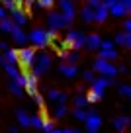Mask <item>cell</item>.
<instances>
[{"label":"cell","instance_id":"6da1fadb","mask_svg":"<svg viewBox=\"0 0 131 133\" xmlns=\"http://www.w3.org/2000/svg\"><path fill=\"white\" fill-rule=\"evenodd\" d=\"M51 63H53V57H51L47 51H41V53L35 55V63H33V66H31V72L39 78L41 75H45L51 69Z\"/></svg>","mask_w":131,"mask_h":133},{"label":"cell","instance_id":"7a4b0ae2","mask_svg":"<svg viewBox=\"0 0 131 133\" xmlns=\"http://www.w3.org/2000/svg\"><path fill=\"white\" fill-rule=\"evenodd\" d=\"M28 41L31 43L33 47L43 49L45 45H49V43H51V37H49V33H47V29L35 28V29H31V31L28 33Z\"/></svg>","mask_w":131,"mask_h":133},{"label":"cell","instance_id":"3957f363","mask_svg":"<svg viewBox=\"0 0 131 133\" xmlns=\"http://www.w3.org/2000/svg\"><path fill=\"white\" fill-rule=\"evenodd\" d=\"M35 55L37 51L33 49V47H22L20 51H18V65L24 66V71H31L33 63H35Z\"/></svg>","mask_w":131,"mask_h":133},{"label":"cell","instance_id":"277c9868","mask_svg":"<svg viewBox=\"0 0 131 133\" xmlns=\"http://www.w3.org/2000/svg\"><path fill=\"white\" fill-rule=\"evenodd\" d=\"M92 69H94V72H98L100 76H110V78H114V76L117 75V66L112 65V61H106V59H100V57L94 61Z\"/></svg>","mask_w":131,"mask_h":133},{"label":"cell","instance_id":"5b68a950","mask_svg":"<svg viewBox=\"0 0 131 133\" xmlns=\"http://www.w3.org/2000/svg\"><path fill=\"white\" fill-rule=\"evenodd\" d=\"M65 45H67V49L78 51L80 47L86 45V35L82 31H78V29H70V31L67 33V37H65Z\"/></svg>","mask_w":131,"mask_h":133},{"label":"cell","instance_id":"8992f818","mask_svg":"<svg viewBox=\"0 0 131 133\" xmlns=\"http://www.w3.org/2000/svg\"><path fill=\"white\" fill-rule=\"evenodd\" d=\"M47 25H49V29H55V31H59V29L69 28L70 22L67 20V18L63 16L61 12H51L49 16H47Z\"/></svg>","mask_w":131,"mask_h":133},{"label":"cell","instance_id":"52a82bcc","mask_svg":"<svg viewBox=\"0 0 131 133\" xmlns=\"http://www.w3.org/2000/svg\"><path fill=\"white\" fill-rule=\"evenodd\" d=\"M100 125H102V117L98 116V112L96 110H88V116H86L84 119V127L88 133H98Z\"/></svg>","mask_w":131,"mask_h":133},{"label":"cell","instance_id":"ba28073f","mask_svg":"<svg viewBox=\"0 0 131 133\" xmlns=\"http://www.w3.org/2000/svg\"><path fill=\"white\" fill-rule=\"evenodd\" d=\"M59 8H61L59 12H61L70 24H73L74 18H76V6H74L73 0H59Z\"/></svg>","mask_w":131,"mask_h":133},{"label":"cell","instance_id":"9c48e42d","mask_svg":"<svg viewBox=\"0 0 131 133\" xmlns=\"http://www.w3.org/2000/svg\"><path fill=\"white\" fill-rule=\"evenodd\" d=\"M10 35H12V39H14V43H16L18 47H25L28 45V33L24 31V29L20 28V25H16L14 24V28H12V31H10Z\"/></svg>","mask_w":131,"mask_h":133},{"label":"cell","instance_id":"30bf717a","mask_svg":"<svg viewBox=\"0 0 131 133\" xmlns=\"http://www.w3.org/2000/svg\"><path fill=\"white\" fill-rule=\"evenodd\" d=\"M47 100L53 102L55 106H61V104H67L69 96H67V92H61V90H57V88H49V90H47Z\"/></svg>","mask_w":131,"mask_h":133},{"label":"cell","instance_id":"8fae6325","mask_svg":"<svg viewBox=\"0 0 131 133\" xmlns=\"http://www.w3.org/2000/svg\"><path fill=\"white\" fill-rule=\"evenodd\" d=\"M24 78H25V86L24 90L28 92L29 96H33L37 92V76L33 75L31 71H24Z\"/></svg>","mask_w":131,"mask_h":133},{"label":"cell","instance_id":"7c38bea8","mask_svg":"<svg viewBox=\"0 0 131 133\" xmlns=\"http://www.w3.org/2000/svg\"><path fill=\"white\" fill-rule=\"evenodd\" d=\"M90 84H92V88H90V90H94L96 94L104 96V90H106V88L112 84V78H110V76H100V78H94Z\"/></svg>","mask_w":131,"mask_h":133},{"label":"cell","instance_id":"4fadbf2b","mask_svg":"<svg viewBox=\"0 0 131 133\" xmlns=\"http://www.w3.org/2000/svg\"><path fill=\"white\" fill-rule=\"evenodd\" d=\"M59 72H61L65 78H74V76L78 75V66L73 65V63H63V65L59 66Z\"/></svg>","mask_w":131,"mask_h":133},{"label":"cell","instance_id":"5bb4252c","mask_svg":"<svg viewBox=\"0 0 131 133\" xmlns=\"http://www.w3.org/2000/svg\"><path fill=\"white\" fill-rule=\"evenodd\" d=\"M114 43H115V45L125 47V49H131V33H127V31H119V33H115Z\"/></svg>","mask_w":131,"mask_h":133},{"label":"cell","instance_id":"9a60e30c","mask_svg":"<svg viewBox=\"0 0 131 133\" xmlns=\"http://www.w3.org/2000/svg\"><path fill=\"white\" fill-rule=\"evenodd\" d=\"M108 16H110V10H108V6L100 4L98 8L94 10V22L96 24H104V22L108 20Z\"/></svg>","mask_w":131,"mask_h":133},{"label":"cell","instance_id":"2e32d148","mask_svg":"<svg viewBox=\"0 0 131 133\" xmlns=\"http://www.w3.org/2000/svg\"><path fill=\"white\" fill-rule=\"evenodd\" d=\"M12 22H14L16 25H20V28H24V25L28 24V16H25L24 10L14 8V10H12Z\"/></svg>","mask_w":131,"mask_h":133},{"label":"cell","instance_id":"e0dca14e","mask_svg":"<svg viewBox=\"0 0 131 133\" xmlns=\"http://www.w3.org/2000/svg\"><path fill=\"white\" fill-rule=\"evenodd\" d=\"M100 43H102V37H100L98 33H90V35H86V45L90 51H98L100 49Z\"/></svg>","mask_w":131,"mask_h":133},{"label":"cell","instance_id":"ac0fdd59","mask_svg":"<svg viewBox=\"0 0 131 133\" xmlns=\"http://www.w3.org/2000/svg\"><path fill=\"white\" fill-rule=\"evenodd\" d=\"M16 119L22 127H31V116L25 110H16Z\"/></svg>","mask_w":131,"mask_h":133},{"label":"cell","instance_id":"d6986e66","mask_svg":"<svg viewBox=\"0 0 131 133\" xmlns=\"http://www.w3.org/2000/svg\"><path fill=\"white\" fill-rule=\"evenodd\" d=\"M108 10H110V14H112V16H115V18H123V16H127L125 6H123L119 0H117V2H114V4H112Z\"/></svg>","mask_w":131,"mask_h":133},{"label":"cell","instance_id":"ffe728a7","mask_svg":"<svg viewBox=\"0 0 131 133\" xmlns=\"http://www.w3.org/2000/svg\"><path fill=\"white\" fill-rule=\"evenodd\" d=\"M98 57L100 59H106V61H115L119 57V53L112 47V49H98Z\"/></svg>","mask_w":131,"mask_h":133},{"label":"cell","instance_id":"44dd1931","mask_svg":"<svg viewBox=\"0 0 131 133\" xmlns=\"http://www.w3.org/2000/svg\"><path fill=\"white\" fill-rule=\"evenodd\" d=\"M114 127H115V131H125V127H127V123H129V117H125V116H117V117H114Z\"/></svg>","mask_w":131,"mask_h":133},{"label":"cell","instance_id":"7402d4cb","mask_svg":"<svg viewBox=\"0 0 131 133\" xmlns=\"http://www.w3.org/2000/svg\"><path fill=\"white\" fill-rule=\"evenodd\" d=\"M80 18H82V22H84V24H92V22H94V10H92L90 6H82Z\"/></svg>","mask_w":131,"mask_h":133},{"label":"cell","instance_id":"603a6c76","mask_svg":"<svg viewBox=\"0 0 131 133\" xmlns=\"http://www.w3.org/2000/svg\"><path fill=\"white\" fill-rule=\"evenodd\" d=\"M2 55L6 57V61H8L10 65H18V51L16 49H10V47H8Z\"/></svg>","mask_w":131,"mask_h":133},{"label":"cell","instance_id":"cb8c5ba5","mask_svg":"<svg viewBox=\"0 0 131 133\" xmlns=\"http://www.w3.org/2000/svg\"><path fill=\"white\" fill-rule=\"evenodd\" d=\"M73 104H74V108H86V106H88V100H86L84 94H80V92H78V94L73 98Z\"/></svg>","mask_w":131,"mask_h":133},{"label":"cell","instance_id":"d4e9b609","mask_svg":"<svg viewBox=\"0 0 131 133\" xmlns=\"http://www.w3.org/2000/svg\"><path fill=\"white\" fill-rule=\"evenodd\" d=\"M12 28H14V22H12V18H8V16H6L4 20H0V31L10 33V31H12Z\"/></svg>","mask_w":131,"mask_h":133},{"label":"cell","instance_id":"484cf974","mask_svg":"<svg viewBox=\"0 0 131 133\" xmlns=\"http://www.w3.org/2000/svg\"><path fill=\"white\" fill-rule=\"evenodd\" d=\"M86 116H88V112H86L84 108H74L73 110V117H74V119H78V121H82V123H84Z\"/></svg>","mask_w":131,"mask_h":133},{"label":"cell","instance_id":"4316f807","mask_svg":"<svg viewBox=\"0 0 131 133\" xmlns=\"http://www.w3.org/2000/svg\"><path fill=\"white\" fill-rule=\"evenodd\" d=\"M65 116H69V108H67L65 104L57 106V108H55V119H63Z\"/></svg>","mask_w":131,"mask_h":133},{"label":"cell","instance_id":"83f0119b","mask_svg":"<svg viewBox=\"0 0 131 133\" xmlns=\"http://www.w3.org/2000/svg\"><path fill=\"white\" fill-rule=\"evenodd\" d=\"M4 71H6V75H8V76H10L12 80L16 78L18 75H20V69H16V65H10V63H8V65L4 66Z\"/></svg>","mask_w":131,"mask_h":133},{"label":"cell","instance_id":"f1b7e54d","mask_svg":"<svg viewBox=\"0 0 131 133\" xmlns=\"http://www.w3.org/2000/svg\"><path fill=\"white\" fill-rule=\"evenodd\" d=\"M8 90L12 92L14 96H24V88H22L20 84H16V82H14V80H12V82L8 84Z\"/></svg>","mask_w":131,"mask_h":133},{"label":"cell","instance_id":"f546056e","mask_svg":"<svg viewBox=\"0 0 131 133\" xmlns=\"http://www.w3.org/2000/svg\"><path fill=\"white\" fill-rule=\"evenodd\" d=\"M117 92H119V94H121V96H125V98H129L131 100V86H129V84H117Z\"/></svg>","mask_w":131,"mask_h":133},{"label":"cell","instance_id":"4dcf8cb0","mask_svg":"<svg viewBox=\"0 0 131 133\" xmlns=\"http://www.w3.org/2000/svg\"><path fill=\"white\" fill-rule=\"evenodd\" d=\"M78 59H80V55H78V53H65V59H63V61H65V63H73V65H76Z\"/></svg>","mask_w":131,"mask_h":133},{"label":"cell","instance_id":"1f68e13d","mask_svg":"<svg viewBox=\"0 0 131 133\" xmlns=\"http://www.w3.org/2000/svg\"><path fill=\"white\" fill-rule=\"evenodd\" d=\"M86 100H88V104H94V102H100V100H102V96L96 94L94 90H90L88 94H86Z\"/></svg>","mask_w":131,"mask_h":133},{"label":"cell","instance_id":"d6a6232c","mask_svg":"<svg viewBox=\"0 0 131 133\" xmlns=\"http://www.w3.org/2000/svg\"><path fill=\"white\" fill-rule=\"evenodd\" d=\"M31 98H33V102H35V106H37V108H41V110H43V106H45V102H43V96H41L39 92H35V94H33Z\"/></svg>","mask_w":131,"mask_h":133},{"label":"cell","instance_id":"836d02e7","mask_svg":"<svg viewBox=\"0 0 131 133\" xmlns=\"http://www.w3.org/2000/svg\"><path fill=\"white\" fill-rule=\"evenodd\" d=\"M41 129H43L45 133H49V131H53V129H55V123H53L51 119H47V117H45V119H43V127H41Z\"/></svg>","mask_w":131,"mask_h":133},{"label":"cell","instance_id":"e575fe53","mask_svg":"<svg viewBox=\"0 0 131 133\" xmlns=\"http://www.w3.org/2000/svg\"><path fill=\"white\" fill-rule=\"evenodd\" d=\"M31 125L37 127V129H41V127H43V117H41V116H31Z\"/></svg>","mask_w":131,"mask_h":133},{"label":"cell","instance_id":"d590c367","mask_svg":"<svg viewBox=\"0 0 131 133\" xmlns=\"http://www.w3.org/2000/svg\"><path fill=\"white\" fill-rule=\"evenodd\" d=\"M55 0H37V6L39 8H53Z\"/></svg>","mask_w":131,"mask_h":133},{"label":"cell","instance_id":"8d00e7d4","mask_svg":"<svg viewBox=\"0 0 131 133\" xmlns=\"http://www.w3.org/2000/svg\"><path fill=\"white\" fill-rule=\"evenodd\" d=\"M115 43H114V39H102V43H100V49H112Z\"/></svg>","mask_w":131,"mask_h":133},{"label":"cell","instance_id":"74e56055","mask_svg":"<svg viewBox=\"0 0 131 133\" xmlns=\"http://www.w3.org/2000/svg\"><path fill=\"white\" fill-rule=\"evenodd\" d=\"M2 4H4V8L10 10V12H12L14 8H18V6H16V0H2Z\"/></svg>","mask_w":131,"mask_h":133},{"label":"cell","instance_id":"f35d334b","mask_svg":"<svg viewBox=\"0 0 131 133\" xmlns=\"http://www.w3.org/2000/svg\"><path fill=\"white\" fill-rule=\"evenodd\" d=\"M82 78H84L86 82H92V80L96 78V76H94V71H84V72H82Z\"/></svg>","mask_w":131,"mask_h":133},{"label":"cell","instance_id":"ab89813d","mask_svg":"<svg viewBox=\"0 0 131 133\" xmlns=\"http://www.w3.org/2000/svg\"><path fill=\"white\" fill-rule=\"evenodd\" d=\"M100 4H102V0H86V6H90L92 10H96Z\"/></svg>","mask_w":131,"mask_h":133},{"label":"cell","instance_id":"60d3db41","mask_svg":"<svg viewBox=\"0 0 131 133\" xmlns=\"http://www.w3.org/2000/svg\"><path fill=\"white\" fill-rule=\"evenodd\" d=\"M123 31H127V33H131V18H127L125 22H123Z\"/></svg>","mask_w":131,"mask_h":133},{"label":"cell","instance_id":"b9f144b4","mask_svg":"<svg viewBox=\"0 0 131 133\" xmlns=\"http://www.w3.org/2000/svg\"><path fill=\"white\" fill-rule=\"evenodd\" d=\"M123 6H125V10H127V14H131V0H119Z\"/></svg>","mask_w":131,"mask_h":133},{"label":"cell","instance_id":"7bdbcfd3","mask_svg":"<svg viewBox=\"0 0 131 133\" xmlns=\"http://www.w3.org/2000/svg\"><path fill=\"white\" fill-rule=\"evenodd\" d=\"M6 65H8V61H6V57H4V55H0V66L4 69Z\"/></svg>","mask_w":131,"mask_h":133},{"label":"cell","instance_id":"ee69618b","mask_svg":"<svg viewBox=\"0 0 131 133\" xmlns=\"http://www.w3.org/2000/svg\"><path fill=\"white\" fill-rule=\"evenodd\" d=\"M114 2H117V0H102V4H104V6H108V8H110Z\"/></svg>","mask_w":131,"mask_h":133},{"label":"cell","instance_id":"f6af8a7d","mask_svg":"<svg viewBox=\"0 0 131 133\" xmlns=\"http://www.w3.org/2000/svg\"><path fill=\"white\" fill-rule=\"evenodd\" d=\"M4 18H6V8L0 6V20H4Z\"/></svg>","mask_w":131,"mask_h":133},{"label":"cell","instance_id":"bcb514c9","mask_svg":"<svg viewBox=\"0 0 131 133\" xmlns=\"http://www.w3.org/2000/svg\"><path fill=\"white\" fill-rule=\"evenodd\" d=\"M8 131H10V133H20V131H18V127H16V125H10V127H8Z\"/></svg>","mask_w":131,"mask_h":133},{"label":"cell","instance_id":"7dc6e473","mask_svg":"<svg viewBox=\"0 0 131 133\" xmlns=\"http://www.w3.org/2000/svg\"><path fill=\"white\" fill-rule=\"evenodd\" d=\"M61 133H78V131H76V129H70V127H69V129H61Z\"/></svg>","mask_w":131,"mask_h":133},{"label":"cell","instance_id":"c3c4849f","mask_svg":"<svg viewBox=\"0 0 131 133\" xmlns=\"http://www.w3.org/2000/svg\"><path fill=\"white\" fill-rule=\"evenodd\" d=\"M0 49L6 51V49H8V43H6V41H0Z\"/></svg>","mask_w":131,"mask_h":133},{"label":"cell","instance_id":"681fc988","mask_svg":"<svg viewBox=\"0 0 131 133\" xmlns=\"http://www.w3.org/2000/svg\"><path fill=\"white\" fill-rule=\"evenodd\" d=\"M117 72H127V66H125V65H121V66H117Z\"/></svg>","mask_w":131,"mask_h":133},{"label":"cell","instance_id":"f907efd6","mask_svg":"<svg viewBox=\"0 0 131 133\" xmlns=\"http://www.w3.org/2000/svg\"><path fill=\"white\" fill-rule=\"evenodd\" d=\"M49 133H61V129H53V131H49Z\"/></svg>","mask_w":131,"mask_h":133},{"label":"cell","instance_id":"816d5d0a","mask_svg":"<svg viewBox=\"0 0 131 133\" xmlns=\"http://www.w3.org/2000/svg\"><path fill=\"white\" fill-rule=\"evenodd\" d=\"M127 127H131V119H129V123H127Z\"/></svg>","mask_w":131,"mask_h":133}]
</instances>
